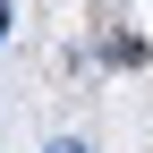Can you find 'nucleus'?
Returning <instances> with one entry per match:
<instances>
[{
    "label": "nucleus",
    "mask_w": 153,
    "mask_h": 153,
    "mask_svg": "<svg viewBox=\"0 0 153 153\" xmlns=\"http://www.w3.org/2000/svg\"><path fill=\"white\" fill-rule=\"evenodd\" d=\"M43 153H85V145H76V136H51V145H43Z\"/></svg>",
    "instance_id": "obj_1"
},
{
    "label": "nucleus",
    "mask_w": 153,
    "mask_h": 153,
    "mask_svg": "<svg viewBox=\"0 0 153 153\" xmlns=\"http://www.w3.org/2000/svg\"><path fill=\"white\" fill-rule=\"evenodd\" d=\"M0 43H9V0H0Z\"/></svg>",
    "instance_id": "obj_2"
}]
</instances>
